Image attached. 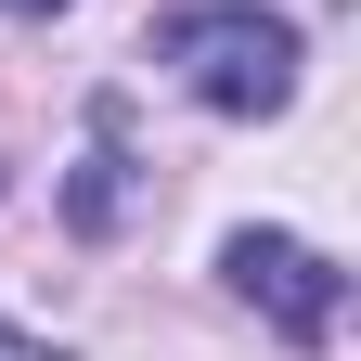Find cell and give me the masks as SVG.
<instances>
[{
    "label": "cell",
    "instance_id": "obj_1",
    "mask_svg": "<svg viewBox=\"0 0 361 361\" xmlns=\"http://www.w3.org/2000/svg\"><path fill=\"white\" fill-rule=\"evenodd\" d=\"M155 65L207 116H284L297 104V26L258 13V0H180V13H155Z\"/></svg>",
    "mask_w": 361,
    "mask_h": 361
},
{
    "label": "cell",
    "instance_id": "obj_2",
    "mask_svg": "<svg viewBox=\"0 0 361 361\" xmlns=\"http://www.w3.org/2000/svg\"><path fill=\"white\" fill-rule=\"evenodd\" d=\"M233 297L245 310H271V323H284L297 348H323L336 336V271H323V245H297V233H233Z\"/></svg>",
    "mask_w": 361,
    "mask_h": 361
},
{
    "label": "cell",
    "instance_id": "obj_3",
    "mask_svg": "<svg viewBox=\"0 0 361 361\" xmlns=\"http://www.w3.org/2000/svg\"><path fill=\"white\" fill-rule=\"evenodd\" d=\"M0 361H39V348H26V336H0Z\"/></svg>",
    "mask_w": 361,
    "mask_h": 361
},
{
    "label": "cell",
    "instance_id": "obj_4",
    "mask_svg": "<svg viewBox=\"0 0 361 361\" xmlns=\"http://www.w3.org/2000/svg\"><path fill=\"white\" fill-rule=\"evenodd\" d=\"M13 13H65V0H13Z\"/></svg>",
    "mask_w": 361,
    "mask_h": 361
}]
</instances>
